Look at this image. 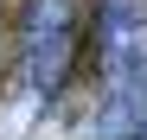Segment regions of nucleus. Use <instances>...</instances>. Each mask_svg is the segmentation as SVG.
<instances>
[{"mask_svg":"<svg viewBox=\"0 0 147 140\" xmlns=\"http://www.w3.org/2000/svg\"><path fill=\"white\" fill-rule=\"evenodd\" d=\"M77 26H83V0H32V26H26V83L51 89L64 83V64L77 51Z\"/></svg>","mask_w":147,"mask_h":140,"instance_id":"obj_1","label":"nucleus"}]
</instances>
